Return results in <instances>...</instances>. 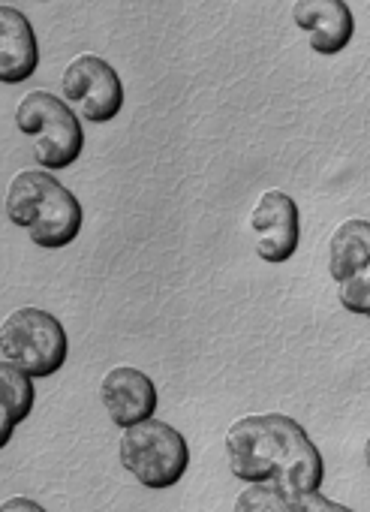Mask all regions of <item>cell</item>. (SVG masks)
<instances>
[{"instance_id": "obj_2", "label": "cell", "mask_w": 370, "mask_h": 512, "mask_svg": "<svg viewBox=\"0 0 370 512\" xmlns=\"http://www.w3.org/2000/svg\"><path fill=\"white\" fill-rule=\"evenodd\" d=\"M7 217L37 247L61 250L73 244L85 226L82 202L64 187L52 169H25L7 187Z\"/></svg>"}, {"instance_id": "obj_17", "label": "cell", "mask_w": 370, "mask_h": 512, "mask_svg": "<svg viewBox=\"0 0 370 512\" xmlns=\"http://www.w3.org/2000/svg\"><path fill=\"white\" fill-rule=\"evenodd\" d=\"M364 461H367V467H370V437L364 440Z\"/></svg>"}, {"instance_id": "obj_6", "label": "cell", "mask_w": 370, "mask_h": 512, "mask_svg": "<svg viewBox=\"0 0 370 512\" xmlns=\"http://www.w3.org/2000/svg\"><path fill=\"white\" fill-rule=\"evenodd\" d=\"M64 100L88 124H112L124 109V82L100 55H79L61 76Z\"/></svg>"}, {"instance_id": "obj_18", "label": "cell", "mask_w": 370, "mask_h": 512, "mask_svg": "<svg viewBox=\"0 0 370 512\" xmlns=\"http://www.w3.org/2000/svg\"><path fill=\"white\" fill-rule=\"evenodd\" d=\"M37 4H52V0H37Z\"/></svg>"}, {"instance_id": "obj_4", "label": "cell", "mask_w": 370, "mask_h": 512, "mask_svg": "<svg viewBox=\"0 0 370 512\" xmlns=\"http://www.w3.org/2000/svg\"><path fill=\"white\" fill-rule=\"evenodd\" d=\"M124 470L148 491H166L178 485L190 467V446L178 428L160 419L124 428L118 443Z\"/></svg>"}, {"instance_id": "obj_15", "label": "cell", "mask_w": 370, "mask_h": 512, "mask_svg": "<svg viewBox=\"0 0 370 512\" xmlns=\"http://www.w3.org/2000/svg\"><path fill=\"white\" fill-rule=\"evenodd\" d=\"M292 497H295L298 512H352L349 506H340V503L328 500L322 491H304V494H292Z\"/></svg>"}, {"instance_id": "obj_9", "label": "cell", "mask_w": 370, "mask_h": 512, "mask_svg": "<svg viewBox=\"0 0 370 512\" xmlns=\"http://www.w3.org/2000/svg\"><path fill=\"white\" fill-rule=\"evenodd\" d=\"M292 22L322 58L340 55L355 37V16L346 0H295Z\"/></svg>"}, {"instance_id": "obj_11", "label": "cell", "mask_w": 370, "mask_h": 512, "mask_svg": "<svg viewBox=\"0 0 370 512\" xmlns=\"http://www.w3.org/2000/svg\"><path fill=\"white\" fill-rule=\"evenodd\" d=\"M328 275L337 287L370 278V220H343L328 241Z\"/></svg>"}, {"instance_id": "obj_7", "label": "cell", "mask_w": 370, "mask_h": 512, "mask_svg": "<svg viewBox=\"0 0 370 512\" xmlns=\"http://www.w3.org/2000/svg\"><path fill=\"white\" fill-rule=\"evenodd\" d=\"M250 229L259 260L268 266H283L301 244V211L289 193L265 190L250 211Z\"/></svg>"}, {"instance_id": "obj_14", "label": "cell", "mask_w": 370, "mask_h": 512, "mask_svg": "<svg viewBox=\"0 0 370 512\" xmlns=\"http://www.w3.org/2000/svg\"><path fill=\"white\" fill-rule=\"evenodd\" d=\"M337 299H340V308H343V311L370 320V278H367V281H355V284L337 287Z\"/></svg>"}, {"instance_id": "obj_1", "label": "cell", "mask_w": 370, "mask_h": 512, "mask_svg": "<svg viewBox=\"0 0 370 512\" xmlns=\"http://www.w3.org/2000/svg\"><path fill=\"white\" fill-rule=\"evenodd\" d=\"M229 470L241 482H274L286 494L319 491L325 461L310 434L286 413H256L226 431Z\"/></svg>"}, {"instance_id": "obj_3", "label": "cell", "mask_w": 370, "mask_h": 512, "mask_svg": "<svg viewBox=\"0 0 370 512\" xmlns=\"http://www.w3.org/2000/svg\"><path fill=\"white\" fill-rule=\"evenodd\" d=\"M82 115L52 91H31L16 109V127L31 142L37 166L64 172L76 166L85 151Z\"/></svg>"}, {"instance_id": "obj_13", "label": "cell", "mask_w": 370, "mask_h": 512, "mask_svg": "<svg viewBox=\"0 0 370 512\" xmlns=\"http://www.w3.org/2000/svg\"><path fill=\"white\" fill-rule=\"evenodd\" d=\"M235 512H298L295 497L274 482H253L235 497Z\"/></svg>"}, {"instance_id": "obj_12", "label": "cell", "mask_w": 370, "mask_h": 512, "mask_svg": "<svg viewBox=\"0 0 370 512\" xmlns=\"http://www.w3.org/2000/svg\"><path fill=\"white\" fill-rule=\"evenodd\" d=\"M34 401H37L34 377H28L10 362L0 365V422H4L0 443L4 446L13 440L16 425H22L34 413Z\"/></svg>"}, {"instance_id": "obj_8", "label": "cell", "mask_w": 370, "mask_h": 512, "mask_svg": "<svg viewBox=\"0 0 370 512\" xmlns=\"http://www.w3.org/2000/svg\"><path fill=\"white\" fill-rule=\"evenodd\" d=\"M100 401L112 425H118L121 431L154 419L157 404H160L154 380L145 371L130 368V365H118L100 380Z\"/></svg>"}, {"instance_id": "obj_16", "label": "cell", "mask_w": 370, "mask_h": 512, "mask_svg": "<svg viewBox=\"0 0 370 512\" xmlns=\"http://www.w3.org/2000/svg\"><path fill=\"white\" fill-rule=\"evenodd\" d=\"M0 512H49V509L40 506V503L31 500V497H10L4 506H0Z\"/></svg>"}, {"instance_id": "obj_10", "label": "cell", "mask_w": 370, "mask_h": 512, "mask_svg": "<svg viewBox=\"0 0 370 512\" xmlns=\"http://www.w3.org/2000/svg\"><path fill=\"white\" fill-rule=\"evenodd\" d=\"M37 67L40 43L31 19L16 7H4L0 10V82L22 85L37 73Z\"/></svg>"}, {"instance_id": "obj_5", "label": "cell", "mask_w": 370, "mask_h": 512, "mask_svg": "<svg viewBox=\"0 0 370 512\" xmlns=\"http://www.w3.org/2000/svg\"><path fill=\"white\" fill-rule=\"evenodd\" d=\"M0 356L34 380L55 377L70 356L64 323L43 308H19L0 329Z\"/></svg>"}]
</instances>
